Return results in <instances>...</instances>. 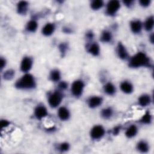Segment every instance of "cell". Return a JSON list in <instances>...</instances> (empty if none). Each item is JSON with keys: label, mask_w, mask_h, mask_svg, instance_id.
<instances>
[{"label": "cell", "mask_w": 154, "mask_h": 154, "mask_svg": "<svg viewBox=\"0 0 154 154\" xmlns=\"http://www.w3.org/2000/svg\"><path fill=\"white\" fill-rule=\"evenodd\" d=\"M150 62L149 57L143 53L140 52L134 56L129 62V66L137 68L142 66H150Z\"/></svg>", "instance_id": "1"}, {"label": "cell", "mask_w": 154, "mask_h": 154, "mask_svg": "<svg viewBox=\"0 0 154 154\" xmlns=\"http://www.w3.org/2000/svg\"><path fill=\"white\" fill-rule=\"evenodd\" d=\"M16 87L19 89H31L36 86L34 77L29 74H25L16 83Z\"/></svg>", "instance_id": "2"}, {"label": "cell", "mask_w": 154, "mask_h": 154, "mask_svg": "<svg viewBox=\"0 0 154 154\" xmlns=\"http://www.w3.org/2000/svg\"><path fill=\"white\" fill-rule=\"evenodd\" d=\"M63 96L61 93L59 92H56L51 94L48 99V102L49 106L52 108H56L60 105L61 103Z\"/></svg>", "instance_id": "3"}, {"label": "cell", "mask_w": 154, "mask_h": 154, "mask_svg": "<svg viewBox=\"0 0 154 154\" xmlns=\"http://www.w3.org/2000/svg\"><path fill=\"white\" fill-rule=\"evenodd\" d=\"M84 87V84L83 81L81 80H77L74 82L72 85L71 91L72 94L77 97H79L81 95Z\"/></svg>", "instance_id": "4"}, {"label": "cell", "mask_w": 154, "mask_h": 154, "mask_svg": "<svg viewBox=\"0 0 154 154\" xmlns=\"http://www.w3.org/2000/svg\"><path fill=\"white\" fill-rule=\"evenodd\" d=\"M105 134V130L104 128L100 125H96L94 126L90 132V136L93 139L97 140L101 138Z\"/></svg>", "instance_id": "5"}, {"label": "cell", "mask_w": 154, "mask_h": 154, "mask_svg": "<svg viewBox=\"0 0 154 154\" xmlns=\"http://www.w3.org/2000/svg\"><path fill=\"white\" fill-rule=\"evenodd\" d=\"M121 4L119 1H116V0L111 1L107 4V13L111 16L114 15L119 10Z\"/></svg>", "instance_id": "6"}, {"label": "cell", "mask_w": 154, "mask_h": 154, "mask_svg": "<svg viewBox=\"0 0 154 154\" xmlns=\"http://www.w3.org/2000/svg\"><path fill=\"white\" fill-rule=\"evenodd\" d=\"M33 65L32 60L30 57H25L22 60L21 65V69L24 72H27L29 71Z\"/></svg>", "instance_id": "7"}, {"label": "cell", "mask_w": 154, "mask_h": 154, "mask_svg": "<svg viewBox=\"0 0 154 154\" xmlns=\"http://www.w3.org/2000/svg\"><path fill=\"white\" fill-rule=\"evenodd\" d=\"M102 102V99L99 96H93L90 97L88 100L89 106L92 109L99 107Z\"/></svg>", "instance_id": "8"}, {"label": "cell", "mask_w": 154, "mask_h": 154, "mask_svg": "<svg viewBox=\"0 0 154 154\" xmlns=\"http://www.w3.org/2000/svg\"><path fill=\"white\" fill-rule=\"evenodd\" d=\"M117 48V52L119 58L122 60L126 59L128 57V54L123 45L122 43H119Z\"/></svg>", "instance_id": "9"}, {"label": "cell", "mask_w": 154, "mask_h": 154, "mask_svg": "<svg viewBox=\"0 0 154 154\" xmlns=\"http://www.w3.org/2000/svg\"><path fill=\"white\" fill-rule=\"evenodd\" d=\"M34 114L37 119H41L47 115V110L43 106H38L35 109Z\"/></svg>", "instance_id": "10"}, {"label": "cell", "mask_w": 154, "mask_h": 154, "mask_svg": "<svg viewBox=\"0 0 154 154\" xmlns=\"http://www.w3.org/2000/svg\"><path fill=\"white\" fill-rule=\"evenodd\" d=\"M55 30V26L53 24H47L42 29V33L43 35L48 36L52 34Z\"/></svg>", "instance_id": "11"}, {"label": "cell", "mask_w": 154, "mask_h": 154, "mask_svg": "<svg viewBox=\"0 0 154 154\" xmlns=\"http://www.w3.org/2000/svg\"><path fill=\"white\" fill-rule=\"evenodd\" d=\"M58 116L62 121H66L69 119L70 117V113L69 110L65 107H61L58 112Z\"/></svg>", "instance_id": "12"}, {"label": "cell", "mask_w": 154, "mask_h": 154, "mask_svg": "<svg viewBox=\"0 0 154 154\" xmlns=\"http://www.w3.org/2000/svg\"><path fill=\"white\" fill-rule=\"evenodd\" d=\"M131 28L134 33H139L142 29V24L140 21H133L131 22Z\"/></svg>", "instance_id": "13"}, {"label": "cell", "mask_w": 154, "mask_h": 154, "mask_svg": "<svg viewBox=\"0 0 154 154\" xmlns=\"http://www.w3.org/2000/svg\"><path fill=\"white\" fill-rule=\"evenodd\" d=\"M122 91L126 94H129L133 91V86L131 83L128 81H124L121 85Z\"/></svg>", "instance_id": "14"}, {"label": "cell", "mask_w": 154, "mask_h": 154, "mask_svg": "<svg viewBox=\"0 0 154 154\" xmlns=\"http://www.w3.org/2000/svg\"><path fill=\"white\" fill-rule=\"evenodd\" d=\"M151 99L147 94H143L138 98V104L142 107H146L150 104Z\"/></svg>", "instance_id": "15"}, {"label": "cell", "mask_w": 154, "mask_h": 154, "mask_svg": "<svg viewBox=\"0 0 154 154\" xmlns=\"http://www.w3.org/2000/svg\"><path fill=\"white\" fill-rule=\"evenodd\" d=\"M89 52L94 56H98L100 53L99 45L96 43H92L89 48Z\"/></svg>", "instance_id": "16"}, {"label": "cell", "mask_w": 154, "mask_h": 154, "mask_svg": "<svg viewBox=\"0 0 154 154\" xmlns=\"http://www.w3.org/2000/svg\"><path fill=\"white\" fill-rule=\"evenodd\" d=\"M137 131L138 129L137 126L135 125H131L127 129L125 134L127 137L132 138L136 135V134H137Z\"/></svg>", "instance_id": "17"}, {"label": "cell", "mask_w": 154, "mask_h": 154, "mask_svg": "<svg viewBox=\"0 0 154 154\" xmlns=\"http://www.w3.org/2000/svg\"><path fill=\"white\" fill-rule=\"evenodd\" d=\"M28 3L26 1H20L18 4V12L20 14H25L27 11Z\"/></svg>", "instance_id": "18"}, {"label": "cell", "mask_w": 154, "mask_h": 154, "mask_svg": "<svg viewBox=\"0 0 154 154\" xmlns=\"http://www.w3.org/2000/svg\"><path fill=\"white\" fill-rule=\"evenodd\" d=\"M137 148L141 153H146L149 150V145L144 141H141L137 144Z\"/></svg>", "instance_id": "19"}, {"label": "cell", "mask_w": 154, "mask_h": 154, "mask_svg": "<svg viewBox=\"0 0 154 154\" xmlns=\"http://www.w3.org/2000/svg\"><path fill=\"white\" fill-rule=\"evenodd\" d=\"M112 39V34L108 31H104L102 32L100 36V40L103 42H110Z\"/></svg>", "instance_id": "20"}, {"label": "cell", "mask_w": 154, "mask_h": 154, "mask_svg": "<svg viewBox=\"0 0 154 154\" xmlns=\"http://www.w3.org/2000/svg\"><path fill=\"white\" fill-rule=\"evenodd\" d=\"M104 91L107 94L109 95H113L116 92V88L112 83H109L104 86Z\"/></svg>", "instance_id": "21"}, {"label": "cell", "mask_w": 154, "mask_h": 154, "mask_svg": "<svg viewBox=\"0 0 154 154\" xmlns=\"http://www.w3.org/2000/svg\"><path fill=\"white\" fill-rule=\"evenodd\" d=\"M154 24V19L153 16H150L147 19L144 24V28L146 31H150L153 29Z\"/></svg>", "instance_id": "22"}, {"label": "cell", "mask_w": 154, "mask_h": 154, "mask_svg": "<svg viewBox=\"0 0 154 154\" xmlns=\"http://www.w3.org/2000/svg\"><path fill=\"white\" fill-rule=\"evenodd\" d=\"M113 113V112L111 108H107L102 110L101 112V116L103 118L106 119H108L112 116Z\"/></svg>", "instance_id": "23"}, {"label": "cell", "mask_w": 154, "mask_h": 154, "mask_svg": "<svg viewBox=\"0 0 154 154\" xmlns=\"http://www.w3.org/2000/svg\"><path fill=\"white\" fill-rule=\"evenodd\" d=\"M60 78H61V75L60 72L58 70H54L51 72L50 78L52 81L55 82L59 81Z\"/></svg>", "instance_id": "24"}, {"label": "cell", "mask_w": 154, "mask_h": 154, "mask_svg": "<svg viewBox=\"0 0 154 154\" xmlns=\"http://www.w3.org/2000/svg\"><path fill=\"white\" fill-rule=\"evenodd\" d=\"M37 23L35 21H30L27 25V30L30 32H34L37 28Z\"/></svg>", "instance_id": "25"}, {"label": "cell", "mask_w": 154, "mask_h": 154, "mask_svg": "<svg viewBox=\"0 0 154 154\" xmlns=\"http://www.w3.org/2000/svg\"><path fill=\"white\" fill-rule=\"evenodd\" d=\"M152 121V116L149 112H146L141 119V122L144 124H150Z\"/></svg>", "instance_id": "26"}, {"label": "cell", "mask_w": 154, "mask_h": 154, "mask_svg": "<svg viewBox=\"0 0 154 154\" xmlns=\"http://www.w3.org/2000/svg\"><path fill=\"white\" fill-rule=\"evenodd\" d=\"M104 5V3L100 0H96V1H93L91 3V7L93 10H98L100 9Z\"/></svg>", "instance_id": "27"}, {"label": "cell", "mask_w": 154, "mask_h": 154, "mask_svg": "<svg viewBox=\"0 0 154 154\" xmlns=\"http://www.w3.org/2000/svg\"><path fill=\"white\" fill-rule=\"evenodd\" d=\"M15 75V72L12 70H8L4 74V78L5 80H10L12 79Z\"/></svg>", "instance_id": "28"}, {"label": "cell", "mask_w": 154, "mask_h": 154, "mask_svg": "<svg viewBox=\"0 0 154 154\" xmlns=\"http://www.w3.org/2000/svg\"><path fill=\"white\" fill-rule=\"evenodd\" d=\"M69 149V144L68 143H63L59 146V150L61 152H66Z\"/></svg>", "instance_id": "29"}, {"label": "cell", "mask_w": 154, "mask_h": 154, "mask_svg": "<svg viewBox=\"0 0 154 154\" xmlns=\"http://www.w3.org/2000/svg\"><path fill=\"white\" fill-rule=\"evenodd\" d=\"M139 3L142 7H146L150 5V1H149V0H141V1H139Z\"/></svg>", "instance_id": "30"}, {"label": "cell", "mask_w": 154, "mask_h": 154, "mask_svg": "<svg viewBox=\"0 0 154 154\" xmlns=\"http://www.w3.org/2000/svg\"><path fill=\"white\" fill-rule=\"evenodd\" d=\"M59 48H60V50L62 53H65L67 50V45L65 43H62L60 45Z\"/></svg>", "instance_id": "31"}, {"label": "cell", "mask_w": 154, "mask_h": 154, "mask_svg": "<svg viewBox=\"0 0 154 154\" xmlns=\"http://www.w3.org/2000/svg\"><path fill=\"white\" fill-rule=\"evenodd\" d=\"M0 124H1V127L3 129L4 128H6V127L8 126L9 125V122L7 121H6V120H2L1 121V123H0Z\"/></svg>", "instance_id": "32"}, {"label": "cell", "mask_w": 154, "mask_h": 154, "mask_svg": "<svg viewBox=\"0 0 154 154\" xmlns=\"http://www.w3.org/2000/svg\"><path fill=\"white\" fill-rule=\"evenodd\" d=\"M121 128V127L120 126H118L115 127V128L113 129V134H114L115 135H118V134L119 133V132H120Z\"/></svg>", "instance_id": "33"}, {"label": "cell", "mask_w": 154, "mask_h": 154, "mask_svg": "<svg viewBox=\"0 0 154 154\" xmlns=\"http://www.w3.org/2000/svg\"><path fill=\"white\" fill-rule=\"evenodd\" d=\"M59 87L61 89L65 90V89H66L68 87V84L66 82H62L59 84Z\"/></svg>", "instance_id": "34"}, {"label": "cell", "mask_w": 154, "mask_h": 154, "mask_svg": "<svg viewBox=\"0 0 154 154\" xmlns=\"http://www.w3.org/2000/svg\"><path fill=\"white\" fill-rule=\"evenodd\" d=\"M133 3V1L132 0H128V1H124L123 3L125 4V6H126L127 7H130L131 6L132 4Z\"/></svg>", "instance_id": "35"}, {"label": "cell", "mask_w": 154, "mask_h": 154, "mask_svg": "<svg viewBox=\"0 0 154 154\" xmlns=\"http://www.w3.org/2000/svg\"><path fill=\"white\" fill-rule=\"evenodd\" d=\"M0 65H1V68L3 69L6 66V60L1 58L0 60Z\"/></svg>", "instance_id": "36"}, {"label": "cell", "mask_w": 154, "mask_h": 154, "mask_svg": "<svg viewBox=\"0 0 154 154\" xmlns=\"http://www.w3.org/2000/svg\"><path fill=\"white\" fill-rule=\"evenodd\" d=\"M87 37L89 39H92V38L93 37V34L92 33V32L90 31V32L87 33Z\"/></svg>", "instance_id": "37"}, {"label": "cell", "mask_w": 154, "mask_h": 154, "mask_svg": "<svg viewBox=\"0 0 154 154\" xmlns=\"http://www.w3.org/2000/svg\"><path fill=\"white\" fill-rule=\"evenodd\" d=\"M150 42H151L152 43H153V34L151 35V36H150Z\"/></svg>", "instance_id": "38"}]
</instances>
